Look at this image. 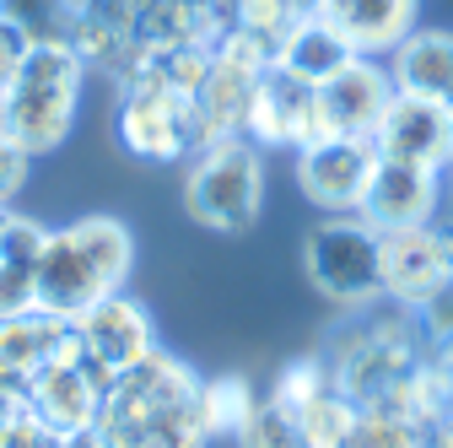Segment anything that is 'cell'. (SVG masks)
<instances>
[{"instance_id": "cell-20", "label": "cell", "mask_w": 453, "mask_h": 448, "mask_svg": "<svg viewBox=\"0 0 453 448\" xmlns=\"http://www.w3.org/2000/svg\"><path fill=\"white\" fill-rule=\"evenodd\" d=\"M292 416H297L303 448H346V437H351V427H357L362 406H357L351 395H340V389L329 383V389H319L308 406H297Z\"/></svg>"}, {"instance_id": "cell-1", "label": "cell", "mask_w": 453, "mask_h": 448, "mask_svg": "<svg viewBox=\"0 0 453 448\" xmlns=\"http://www.w3.org/2000/svg\"><path fill=\"white\" fill-rule=\"evenodd\" d=\"M200 383L205 378H195L184 357L157 346L103 389V448H205L211 432L200 416Z\"/></svg>"}, {"instance_id": "cell-18", "label": "cell", "mask_w": 453, "mask_h": 448, "mask_svg": "<svg viewBox=\"0 0 453 448\" xmlns=\"http://www.w3.org/2000/svg\"><path fill=\"white\" fill-rule=\"evenodd\" d=\"M49 228L22 211L0 221V319L38 308V259H43Z\"/></svg>"}, {"instance_id": "cell-24", "label": "cell", "mask_w": 453, "mask_h": 448, "mask_svg": "<svg viewBox=\"0 0 453 448\" xmlns=\"http://www.w3.org/2000/svg\"><path fill=\"white\" fill-rule=\"evenodd\" d=\"M0 17L17 22L33 43L38 38H65V22H71L65 0H0Z\"/></svg>"}, {"instance_id": "cell-11", "label": "cell", "mask_w": 453, "mask_h": 448, "mask_svg": "<svg viewBox=\"0 0 453 448\" xmlns=\"http://www.w3.org/2000/svg\"><path fill=\"white\" fill-rule=\"evenodd\" d=\"M243 135L254 146H308L313 135H324L319 125V87L292 76V71H280L270 66L254 87V103H249V125Z\"/></svg>"}, {"instance_id": "cell-2", "label": "cell", "mask_w": 453, "mask_h": 448, "mask_svg": "<svg viewBox=\"0 0 453 448\" xmlns=\"http://www.w3.org/2000/svg\"><path fill=\"white\" fill-rule=\"evenodd\" d=\"M135 270V233L119 216H81L71 228H49L38 259V308L76 319L97 297L125 292Z\"/></svg>"}, {"instance_id": "cell-17", "label": "cell", "mask_w": 453, "mask_h": 448, "mask_svg": "<svg viewBox=\"0 0 453 448\" xmlns=\"http://www.w3.org/2000/svg\"><path fill=\"white\" fill-rule=\"evenodd\" d=\"M394 92L453 108V27H416L388 54Z\"/></svg>"}, {"instance_id": "cell-7", "label": "cell", "mask_w": 453, "mask_h": 448, "mask_svg": "<svg viewBox=\"0 0 453 448\" xmlns=\"http://www.w3.org/2000/svg\"><path fill=\"white\" fill-rule=\"evenodd\" d=\"M372 167H378L372 135H313L308 146H297V189L329 216H357L372 184Z\"/></svg>"}, {"instance_id": "cell-4", "label": "cell", "mask_w": 453, "mask_h": 448, "mask_svg": "<svg viewBox=\"0 0 453 448\" xmlns=\"http://www.w3.org/2000/svg\"><path fill=\"white\" fill-rule=\"evenodd\" d=\"M265 205V157L249 135H221L184 162V211L211 233H249Z\"/></svg>"}, {"instance_id": "cell-26", "label": "cell", "mask_w": 453, "mask_h": 448, "mask_svg": "<svg viewBox=\"0 0 453 448\" xmlns=\"http://www.w3.org/2000/svg\"><path fill=\"white\" fill-rule=\"evenodd\" d=\"M27 174H33V151L0 130V205H17V195L27 189Z\"/></svg>"}, {"instance_id": "cell-21", "label": "cell", "mask_w": 453, "mask_h": 448, "mask_svg": "<svg viewBox=\"0 0 453 448\" xmlns=\"http://www.w3.org/2000/svg\"><path fill=\"white\" fill-rule=\"evenodd\" d=\"M254 383L226 373V378H205L200 383V416H205V432L211 437H238V427L254 416Z\"/></svg>"}, {"instance_id": "cell-19", "label": "cell", "mask_w": 453, "mask_h": 448, "mask_svg": "<svg viewBox=\"0 0 453 448\" xmlns=\"http://www.w3.org/2000/svg\"><path fill=\"white\" fill-rule=\"evenodd\" d=\"M351 54H357V49L340 38L324 17H303V22H292V33H287V38L275 43V66L319 87V81H329L340 66H346Z\"/></svg>"}, {"instance_id": "cell-15", "label": "cell", "mask_w": 453, "mask_h": 448, "mask_svg": "<svg viewBox=\"0 0 453 448\" xmlns=\"http://www.w3.org/2000/svg\"><path fill=\"white\" fill-rule=\"evenodd\" d=\"M319 17L357 54H394L421 27V0H319Z\"/></svg>"}, {"instance_id": "cell-29", "label": "cell", "mask_w": 453, "mask_h": 448, "mask_svg": "<svg viewBox=\"0 0 453 448\" xmlns=\"http://www.w3.org/2000/svg\"><path fill=\"white\" fill-rule=\"evenodd\" d=\"M426 448H453V411H448V416L426 432Z\"/></svg>"}, {"instance_id": "cell-12", "label": "cell", "mask_w": 453, "mask_h": 448, "mask_svg": "<svg viewBox=\"0 0 453 448\" xmlns=\"http://www.w3.org/2000/svg\"><path fill=\"white\" fill-rule=\"evenodd\" d=\"M388 103H394L388 66L372 54H351L329 81H319V125L324 135H372Z\"/></svg>"}, {"instance_id": "cell-22", "label": "cell", "mask_w": 453, "mask_h": 448, "mask_svg": "<svg viewBox=\"0 0 453 448\" xmlns=\"http://www.w3.org/2000/svg\"><path fill=\"white\" fill-rule=\"evenodd\" d=\"M238 448H303L297 416H292V411H280L275 400H259L254 416L238 427Z\"/></svg>"}, {"instance_id": "cell-10", "label": "cell", "mask_w": 453, "mask_h": 448, "mask_svg": "<svg viewBox=\"0 0 453 448\" xmlns=\"http://www.w3.org/2000/svg\"><path fill=\"white\" fill-rule=\"evenodd\" d=\"M27 411L54 432V437H81V432H97V411H103V389L108 378L87 367L81 346L60 362H49L43 373H33L27 383Z\"/></svg>"}, {"instance_id": "cell-13", "label": "cell", "mask_w": 453, "mask_h": 448, "mask_svg": "<svg viewBox=\"0 0 453 448\" xmlns=\"http://www.w3.org/2000/svg\"><path fill=\"white\" fill-rule=\"evenodd\" d=\"M372 146H378V157L448 174V162H453V114H448L442 103L394 92V103L383 108V120L372 130Z\"/></svg>"}, {"instance_id": "cell-3", "label": "cell", "mask_w": 453, "mask_h": 448, "mask_svg": "<svg viewBox=\"0 0 453 448\" xmlns=\"http://www.w3.org/2000/svg\"><path fill=\"white\" fill-rule=\"evenodd\" d=\"M81 87H87V60L65 43V38H38L27 49L22 71L12 76V87L0 92V130L12 141H22L33 157L60 151L76 108H81Z\"/></svg>"}, {"instance_id": "cell-30", "label": "cell", "mask_w": 453, "mask_h": 448, "mask_svg": "<svg viewBox=\"0 0 453 448\" xmlns=\"http://www.w3.org/2000/svg\"><path fill=\"white\" fill-rule=\"evenodd\" d=\"M442 205L453 211V162H448V174H442Z\"/></svg>"}, {"instance_id": "cell-8", "label": "cell", "mask_w": 453, "mask_h": 448, "mask_svg": "<svg viewBox=\"0 0 453 448\" xmlns=\"http://www.w3.org/2000/svg\"><path fill=\"white\" fill-rule=\"evenodd\" d=\"M71 324H76V346H81L87 367L103 373L108 383L119 378L125 367H135L141 357L157 351V324H151V313H146L135 297H125V292L97 297V303H92L87 313H76Z\"/></svg>"}, {"instance_id": "cell-23", "label": "cell", "mask_w": 453, "mask_h": 448, "mask_svg": "<svg viewBox=\"0 0 453 448\" xmlns=\"http://www.w3.org/2000/svg\"><path fill=\"white\" fill-rule=\"evenodd\" d=\"M334 378H329V362H324V351L319 357H297L292 367H280V378H275V389H270V400L280 406V411H297V406H308L319 389H329Z\"/></svg>"}, {"instance_id": "cell-27", "label": "cell", "mask_w": 453, "mask_h": 448, "mask_svg": "<svg viewBox=\"0 0 453 448\" xmlns=\"http://www.w3.org/2000/svg\"><path fill=\"white\" fill-rule=\"evenodd\" d=\"M27 49H33V38H27L17 22H6V17H0V92H6V87H12V76L22 71Z\"/></svg>"}, {"instance_id": "cell-28", "label": "cell", "mask_w": 453, "mask_h": 448, "mask_svg": "<svg viewBox=\"0 0 453 448\" xmlns=\"http://www.w3.org/2000/svg\"><path fill=\"white\" fill-rule=\"evenodd\" d=\"M432 373H437L442 395H448V406H453V346H437V357H432Z\"/></svg>"}, {"instance_id": "cell-6", "label": "cell", "mask_w": 453, "mask_h": 448, "mask_svg": "<svg viewBox=\"0 0 453 448\" xmlns=\"http://www.w3.org/2000/svg\"><path fill=\"white\" fill-rule=\"evenodd\" d=\"M113 135H119V146L130 157H141V162H189L205 146L200 120H195V97L167 87L157 76V66L119 87Z\"/></svg>"}, {"instance_id": "cell-14", "label": "cell", "mask_w": 453, "mask_h": 448, "mask_svg": "<svg viewBox=\"0 0 453 448\" xmlns=\"http://www.w3.org/2000/svg\"><path fill=\"white\" fill-rule=\"evenodd\" d=\"M362 221H372L378 233H394V228H421V221L442 216V174L432 167H416V162H394V157H378L372 167V184L362 195Z\"/></svg>"}, {"instance_id": "cell-25", "label": "cell", "mask_w": 453, "mask_h": 448, "mask_svg": "<svg viewBox=\"0 0 453 448\" xmlns=\"http://www.w3.org/2000/svg\"><path fill=\"white\" fill-rule=\"evenodd\" d=\"M416 324L426 346H453V275L416 303Z\"/></svg>"}, {"instance_id": "cell-5", "label": "cell", "mask_w": 453, "mask_h": 448, "mask_svg": "<svg viewBox=\"0 0 453 448\" xmlns=\"http://www.w3.org/2000/svg\"><path fill=\"white\" fill-rule=\"evenodd\" d=\"M303 270L313 292L357 313L383 297V233L362 216H324L303 238Z\"/></svg>"}, {"instance_id": "cell-9", "label": "cell", "mask_w": 453, "mask_h": 448, "mask_svg": "<svg viewBox=\"0 0 453 448\" xmlns=\"http://www.w3.org/2000/svg\"><path fill=\"white\" fill-rule=\"evenodd\" d=\"M448 275H453V211L421 221V228L383 233V297L416 308Z\"/></svg>"}, {"instance_id": "cell-31", "label": "cell", "mask_w": 453, "mask_h": 448, "mask_svg": "<svg viewBox=\"0 0 453 448\" xmlns=\"http://www.w3.org/2000/svg\"><path fill=\"white\" fill-rule=\"evenodd\" d=\"M448 114H453V108H448Z\"/></svg>"}, {"instance_id": "cell-16", "label": "cell", "mask_w": 453, "mask_h": 448, "mask_svg": "<svg viewBox=\"0 0 453 448\" xmlns=\"http://www.w3.org/2000/svg\"><path fill=\"white\" fill-rule=\"evenodd\" d=\"M71 351H76V324L60 313L27 308V313L0 319V373L17 383H27L33 373H43L49 362H60Z\"/></svg>"}]
</instances>
